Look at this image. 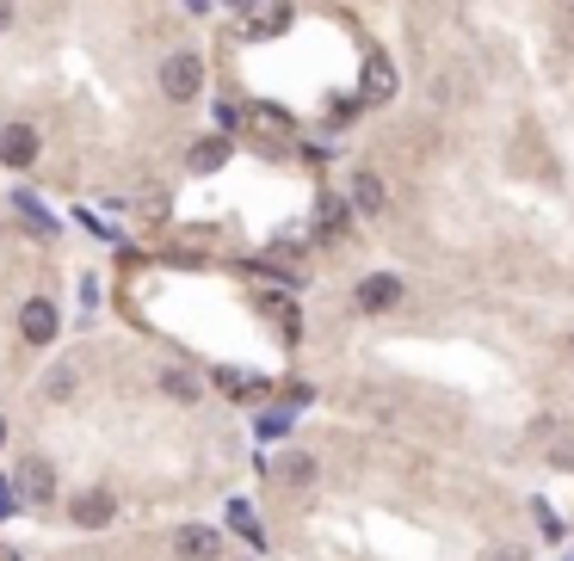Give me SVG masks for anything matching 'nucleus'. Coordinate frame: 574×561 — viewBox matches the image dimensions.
Instances as JSON below:
<instances>
[{
	"label": "nucleus",
	"instance_id": "9b49d317",
	"mask_svg": "<svg viewBox=\"0 0 574 561\" xmlns=\"http://www.w3.org/2000/svg\"><path fill=\"white\" fill-rule=\"evenodd\" d=\"M223 160H228V142H223V136H204V142L192 148V167H198V174H216Z\"/></svg>",
	"mask_w": 574,
	"mask_h": 561
},
{
	"label": "nucleus",
	"instance_id": "f257e3e1",
	"mask_svg": "<svg viewBox=\"0 0 574 561\" xmlns=\"http://www.w3.org/2000/svg\"><path fill=\"white\" fill-rule=\"evenodd\" d=\"M160 94L174 99V106H192L204 94V56L198 50H174L160 62Z\"/></svg>",
	"mask_w": 574,
	"mask_h": 561
},
{
	"label": "nucleus",
	"instance_id": "aec40b11",
	"mask_svg": "<svg viewBox=\"0 0 574 561\" xmlns=\"http://www.w3.org/2000/svg\"><path fill=\"white\" fill-rule=\"evenodd\" d=\"M228 7H247V0H228Z\"/></svg>",
	"mask_w": 574,
	"mask_h": 561
},
{
	"label": "nucleus",
	"instance_id": "1a4fd4ad",
	"mask_svg": "<svg viewBox=\"0 0 574 561\" xmlns=\"http://www.w3.org/2000/svg\"><path fill=\"white\" fill-rule=\"evenodd\" d=\"M284 26H291V7H284V0H272L266 13H254V19H247V38H279Z\"/></svg>",
	"mask_w": 574,
	"mask_h": 561
},
{
	"label": "nucleus",
	"instance_id": "dca6fc26",
	"mask_svg": "<svg viewBox=\"0 0 574 561\" xmlns=\"http://www.w3.org/2000/svg\"><path fill=\"white\" fill-rule=\"evenodd\" d=\"M340 223H347V216H340V198H328V204H321V228H328V235H340Z\"/></svg>",
	"mask_w": 574,
	"mask_h": 561
},
{
	"label": "nucleus",
	"instance_id": "39448f33",
	"mask_svg": "<svg viewBox=\"0 0 574 561\" xmlns=\"http://www.w3.org/2000/svg\"><path fill=\"white\" fill-rule=\"evenodd\" d=\"M396 303H401V278H389V272H371V278L359 284V308H364V315H389Z\"/></svg>",
	"mask_w": 574,
	"mask_h": 561
},
{
	"label": "nucleus",
	"instance_id": "ddd939ff",
	"mask_svg": "<svg viewBox=\"0 0 574 561\" xmlns=\"http://www.w3.org/2000/svg\"><path fill=\"white\" fill-rule=\"evenodd\" d=\"M247 124H254V130H266V136H284V130H291V118H284V111H266V106L247 111Z\"/></svg>",
	"mask_w": 574,
	"mask_h": 561
},
{
	"label": "nucleus",
	"instance_id": "6ab92c4d",
	"mask_svg": "<svg viewBox=\"0 0 574 561\" xmlns=\"http://www.w3.org/2000/svg\"><path fill=\"white\" fill-rule=\"evenodd\" d=\"M0 444H7V420H0Z\"/></svg>",
	"mask_w": 574,
	"mask_h": 561
},
{
	"label": "nucleus",
	"instance_id": "2eb2a0df",
	"mask_svg": "<svg viewBox=\"0 0 574 561\" xmlns=\"http://www.w3.org/2000/svg\"><path fill=\"white\" fill-rule=\"evenodd\" d=\"M7 512H19V481L0 475V519H7Z\"/></svg>",
	"mask_w": 574,
	"mask_h": 561
},
{
	"label": "nucleus",
	"instance_id": "20e7f679",
	"mask_svg": "<svg viewBox=\"0 0 574 561\" xmlns=\"http://www.w3.org/2000/svg\"><path fill=\"white\" fill-rule=\"evenodd\" d=\"M38 130H31V124H7V130H0V160H7V167H31V160H38Z\"/></svg>",
	"mask_w": 574,
	"mask_h": 561
},
{
	"label": "nucleus",
	"instance_id": "0eeeda50",
	"mask_svg": "<svg viewBox=\"0 0 574 561\" xmlns=\"http://www.w3.org/2000/svg\"><path fill=\"white\" fill-rule=\"evenodd\" d=\"M19 494H26V500H50L56 494V469L43 463V456H31V463L19 469Z\"/></svg>",
	"mask_w": 574,
	"mask_h": 561
},
{
	"label": "nucleus",
	"instance_id": "f03ea898",
	"mask_svg": "<svg viewBox=\"0 0 574 561\" xmlns=\"http://www.w3.org/2000/svg\"><path fill=\"white\" fill-rule=\"evenodd\" d=\"M174 555L179 561H216L223 555V537L211 524H186V531H174Z\"/></svg>",
	"mask_w": 574,
	"mask_h": 561
},
{
	"label": "nucleus",
	"instance_id": "7ed1b4c3",
	"mask_svg": "<svg viewBox=\"0 0 574 561\" xmlns=\"http://www.w3.org/2000/svg\"><path fill=\"white\" fill-rule=\"evenodd\" d=\"M19 334H26L31 346H50V339H56V308H50V296H31V303L19 308Z\"/></svg>",
	"mask_w": 574,
	"mask_h": 561
},
{
	"label": "nucleus",
	"instance_id": "6e6552de",
	"mask_svg": "<svg viewBox=\"0 0 574 561\" xmlns=\"http://www.w3.org/2000/svg\"><path fill=\"white\" fill-rule=\"evenodd\" d=\"M364 99H377V106H383V99H396V68H389L383 56H371V62H364Z\"/></svg>",
	"mask_w": 574,
	"mask_h": 561
},
{
	"label": "nucleus",
	"instance_id": "a211bd4d",
	"mask_svg": "<svg viewBox=\"0 0 574 561\" xmlns=\"http://www.w3.org/2000/svg\"><path fill=\"white\" fill-rule=\"evenodd\" d=\"M495 561H525V555H513V549H500V555Z\"/></svg>",
	"mask_w": 574,
	"mask_h": 561
},
{
	"label": "nucleus",
	"instance_id": "9d476101",
	"mask_svg": "<svg viewBox=\"0 0 574 561\" xmlns=\"http://www.w3.org/2000/svg\"><path fill=\"white\" fill-rule=\"evenodd\" d=\"M352 210H364V216L383 210V179H377V174H359V179H352Z\"/></svg>",
	"mask_w": 574,
	"mask_h": 561
},
{
	"label": "nucleus",
	"instance_id": "f3484780",
	"mask_svg": "<svg viewBox=\"0 0 574 561\" xmlns=\"http://www.w3.org/2000/svg\"><path fill=\"white\" fill-rule=\"evenodd\" d=\"M13 26V0H0V31Z\"/></svg>",
	"mask_w": 574,
	"mask_h": 561
},
{
	"label": "nucleus",
	"instance_id": "f8f14e48",
	"mask_svg": "<svg viewBox=\"0 0 574 561\" xmlns=\"http://www.w3.org/2000/svg\"><path fill=\"white\" fill-rule=\"evenodd\" d=\"M279 481H291V488H303V481H315V463H309L303 451L279 456Z\"/></svg>",
	"mask_w": 574,
	"mask_h": 561
},
{
	"label": "nucleus",
	"instance_id": "4468645a",
	"mask_svg": "<svg viewBox=\"0 0 574 561\" xmlns=\"http://www.w3.org/2000/svg\"><path fill=\"white\" fill-rule=\"evenodd\" d=\"M160 388H167L174 401H198V383H192L186 371H167V376H160Z\"/></svg>",
	"mask_w": 574,
	"mask_h": 561
},
{
	"label": "nucleus",
	"instance_id": "423d86ee",
	"mask_svg": "<svg viewBox=\"0 0 574 561\" xmlns=\"http://www.w3.org/2000/svg\"><path fill=\"white\" fill-rule=\"evenodd\" d=\"M111 512H118V506H111V494H99V488H94V494H80L75 506H68V519H75L80 531H99V524H111Z\"/></svg>",
	"mask_w": 574,
	"mask_h": 561
}]
</instances>
